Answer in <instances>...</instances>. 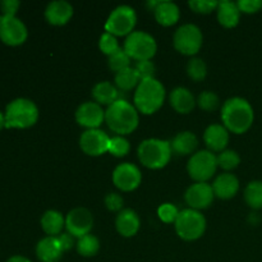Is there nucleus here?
Masks as SVG:
<instances>
[{
  "label": "nucleus",
  "instance_id": "obj_39",
  "mask_svg": "<svg viewBox=\"0 0 262 262\" xmlns=\"http://www.w3.org/2000/svg\"><path fill=\"white\" fill-rule=\"evenodd\" d=\"M135 71L138 74L141 81L148 78H154V73H155V64L151 60H140L135 64Z\"/></svg>",
  "mask_w": 262,
  "mask_h": 262
},
{
  "label": "nucleus",
  "instance_id": "obj_43",
  "mask_svg": "<svg viewBox=\"0 0 262 262\" xmlns=\"http://www.w3.org/2000/svg\"><path fill=\"white\" fill-rule=\"evenodd\" d=\"M58 239H59V242H60L61 247H63L64 251L71 250V248L74 246V237L72 234H69L68 232L59 234Z\"/></svg>",
  "mask_w": 262,
  "mask_h": 262
},
{
  "label": "nucleus",
  "instance_id": "obj_2",
  "mask_svg": "<svg viewBox=\"0 0 262 262\" xmlns=\"http://www.w3.org/2000/svg\"><path fill=\"white\" fill-rule=\"evenodd\" d=\"M105 122L113 132L118 136H124L132 133L138 127L140 115L136 106L125 99H119L105 110Z\"/></svg>",
  "mask_w": 262,
  "mask_h": 262
},
{
  "label": "nucleus",
  "instance_id": "obj_10",
  "mask_svg": "<svg viewBox=\"0 0 262 262\" xmlns=\"http://www.w3.org/2000/svg\"><path fill=\"white\" fill-rule=\"evenodd\" d=\"M217 168V159L210 150L197 151L191 156L187 164V170L196 182H206L215 174Z\"/></svg>",
  "mask_w": 262,
  "mask_h": 262
},
{
  "label": "nucleus",
  "instance_id": "obj_30",
  "mask_svg": "<svg viewBox=\"0 0 262 262\" xmlns=\"http://www.w3.org/2000/svg\"><path fill=\"white\" fill-rule=\"evenodd\" d=\"M100 250L99 238L92 235L91 233L79 238L77 242V252L83 257H92L96 255Z\"/></svg>",
  "mask_w": 262,
  "mask_h": 262
},
{
  "label": "nucleus",
  "instance_id": "obj_40",
  "mask_svg": "<svg viewBox=\"0 0 262 262\" xmlns=\"http://www.w3.org/2000/svg\"><path fill=\"white\" fill-rule=\"evenodd\" d=\"M123 204H124V200L117 192H110L105 196V206L110 210V211H122L123 210Z\"/></svg>",
  "mask_w": 262,
  "mask_h": 262
},
{
  "label": "nucleus",
  "instance_id": "obj_38",
  "mask_svg": "<svg viewBox=\"0 0 262 262\" xmlns=\"http://www.w3.org/2000/svg\"><path fill=\"white\" fill-rule=\"evenodd\" d=\"M219 2L215 0H191L188 5L191 9L196 13H201V14H209L212 10L216 9Z\"/></svg>",
  "mask_w": 262,
  "mask_h": 262
},
{
  "label": "nucleus",
  "instance_id": "obj_34",
  "mask_svg": "<svg viewBox=\"0 0 262 262\" xmlns=\"http://www.w3.org/2000/svg\"><path fill=\"white\" fill-rule=\"evenodd\" d=\"M130 150L129 141L123 136H114L110 138V145H109V152L112 155L117 156V158H122L125 156Z\"/></svg>",
  "mask_w": 262,
  "mask_h": 262
},
{
  "label": "nucleus",
  "instance_id": "obj_25",
  "mask_svg": "<svg viewBox=\"0 0 262 262\" xmlns=\"http://www.w3.org/2000/svg\"><path fill=\"white\" fill-rule=\"evenodd\" d=\"M92 96L97 104L107 105V106L120 99L117 86L109 81L97 82L92 89Z\"/></svg>",
  "mask_w": 262,
  "mask_h": 262
},
{
  "label": "nucleus",
  "instance_id": "obj_16",
  "mask_svg": "<svg viewBox=\"0 0 262 262\" xmlns=\"http://www.w3.org/2000/svg\"><path fill=\"white\" fill-rule=\"evenodd\" d=\"M76 120L87 129H96L105 120V112L97 102L86 101L77 107Z\"/></svg>",
  "mask_w": 262,
  "mask_h": 262
},
{
  "label": "nucleus",
  "instance_id": "obj_11",
  "mask_svg": "<svg viewBox=\"0 0 262 262\" xmlns=\"http://www.w3.org/2000/svg\"><path fill=\"white\" fill-rule=\"evenodd\" d=\"M28 36L25 23L15 15H0V40L10 46L20 45Z\"/></svg>",
  "mask_w": 262,
  "mask_h": 262
},
{
  "label": "nucleus",
  "instance_id": "obj_13",
  "mask_svg": "<svg viewBox=\"0 0 262 262\" xmlns=\"http://www.w3.org/2000/svg\"><path fill=\"white\" fill-rule=\"evenodd\" d=\"M110 137L100 128L86 129L79 138V146L82 151L90 156L104 155L109 151Z\"/></svg>",
  "mask_w": 262,
  "mask_h": 262
},
{
  "label": "nucleus",
  "instance_id": "obj_17",
  "mask_svg": "<svg viewBox=\"0 0 262 262\" xmlns=\"http://www.w3.org/2000/svg\"><path fill=\"white\" fill-rule=\"evenodd\" d=\"M73 15V5L67 0H54L49 3L45 9V17L49 23L63 26L71 20Z\"/></svg>",
  "mask_w": 262,
  "mask_h": 262
},
{
  "label": "nucleus",
  "instance_id": "obj_36",
  "mask_svg": "<svg viewBox=\"0 0 262 262\" xmlns=\"http://www.w3.org/2000/svg\"><path fill=\"white\" fill-rule=\"evenodd\" d=\"M99 48L105 55L110 56L112 54H114L115 51L119 50L120 46L119 42H118L117 36L112 35V33L109 32H104L99 40Z\"/></svg>",
  "mask_w": 262,
  "mask_h": 262
},
{
  "label": "nucleus",
  "instance_id": "obj_4",
  "mask_svg": "<svg viewBox=\"0 0 262 262\" xmlns=\"http://www.w3.org/2000/svg\"><path fill=\"white\" fill-rule=\"evenodd\" d=\"M138 159L150 169H161L170 161L171 146L169 141L160 138H147L138 146Z\"/></svg>",
  "mask_w": 262,
  "mask_h": 262
},
{
  "label": "nucleus",
  "instance_id": "obj_7",
  "mask_svg": "<svg viewBox=\"0 0 262 262\" xmlns=\"http://www.w3.org/2000/svg\"><path fill=\"white\" fill-rule=\"evenodd\" d=\"M125 53L135 60H151L158 50V43L152 35L145 31H133L127 36L123 46Z\"/></svg>",
  "mask_w": 262,
  "mask_h": 262
},
{
  "label": "nucleus",
  "instance_id": "obj_23",
  "mask_svg": "<svg viewBox=\"0 0 262 262\" xmlns=\"http://www.w3.org/2000/svg\"><path fill=\"white\" fill-rule=\"evenodd\" d=\"M217 20L227 28L235 27L241 19V10L237 3L229 0H222L217 4Z\"/></svg>",
  "mask_w": 262,
  "mask_h": 262
},
{
  "label": "nucleus",
  "instance_id": "obj_20",
  "mask_svg": "<svg viewBox=\"0 0 262 262\" xmlns=\"http://www.w3.org/2000/svg\"><path fill=\"white\" fill-rule=\"evenodd\" d=\"M141 219L137 212L132 209H123L115 219V227L123 237H133L140 230Z\"/></svg>",
  "mask_w": 262,
  "mask_h": 262
},
{
  "label": "nucleus",
  "instance_id": "obj_9",
  "mask_svg": "<svg viewBox=\"0 0 262 262\" xmlns=\"http://www.w3.org/2000/svg\"><path fill=\"white\" fill-rule=\"evenodd\" d=\"M204 42L202 31L193 23H186L176 31L173 37L174 48L184 55H194Z\"/></svg>",
  "mask_w": 262,
  "mask_h": 262
},
{
  "label": "nucleus",
  "instance_id": "obj_14",
  "mask_svg": "<svg viewBox=\"0 0 262 262\" xmlns=\"http://www.w3.org/2000/svg\"><path fill=\"white\" fill-rule=\"evenodd\" d=\"M142 181L140 168L132 163H122L113 171V182L119 189L124 192L137 188Z\"/></svg>",
  "mask_w": 262,
  "mask_h": 262
},
{
  "label": "nucleus",
  "instance_id": "obj_15",
  "mask_svg": "<svg viewBox=\"0 0 262 262\" xmlns=\"http://www.w3.org/2000/svg\"><path fill=\"white\" fill-rule=\"evenodd\" d=\"M215 193L212 186H210L206 182H196L188 187L186 194H184V199L189 205V209L202 210L211 205Z\"/></svg>",
  "mask_w": 262,
  "mask_h": 262
},
{
  "label": "nucleus",
  "instance_id": "obj_45",
  "mask_svg": "<svg viewBox=\"0 0 262 262\" xmlns=\"http://www.w3.org/2000/svg\"><path fill=\"white\" fill-rule=\"evenodd\" d=\"M5 127V114L0 112V129Z\"/></svg>",
  "mask_w": 262,
  "mask_h": 262
},
{
  "label": "nucleus",
  "instance_id": "obj_37",
  "mask_svg": "<svg viewBox=\"0 0 262 262\" xmlns=\"http://www.w3.org/2000/svg\"><path fill=\"white\" fill-rule=\"evenodd\" d=\"M158 215L164 223H176L177 217L179 215V210L177 209L176 205L170 204V202H165V204L159 206Z\"/></svg>",
  "mask_w": 262,
  "mask_h": 262
},
{
  "label": "nucleus",
  "instance_id": "obj_44",
  "mask_svg": "<svg viewBox=\"0 0 262 262\" xmlns=\"http://www.w3.org/2000/svg\"><path fill=\"white\" fill-rule=\"evenodd\" d=\"M7 262H31V261L28 260V258L23 257V256H13V257H10Z\"/></svg>",
  "mask_w": 262,
  "mask_h": 262
},
{
  "label": "nucleus",
  "instance_id": "obj_42",
  "mask_svg": "<svg viewBox=\"0 0 262 262\" xmlns=\"http://www.w3.org/2000/svg\"><path fill=\"white\" fill-rule=\"evenodd\" d=\"M3 15H15L18 8H19V2L18 0H3L0 3Z\"/></svg>",
  "mask_w": 262,
  "mask_h": 262
},
{
  "label": "nucleus",
  "instance_id": "obj_24",
  "mask_svg": "<svg viewBox=\"0 0 262 262\" xmlns=\"http://www.w3.org/2000/svg\"><path fill=\"white\" fill-rule=\"evenodd\" d=\"M156 20L163 26H173L176 25L181 17V10L179 7L173 2L168 0H160L156 8L154 9Z\"/></svg>",
  "mask_w": 262,
  "mask_h": 262
},
{
  "label": "nucleus",
  "instance_id": "obj_5",
  "mask_svg": "<svg viewBox=\"0 0 262 262\" xmlns=\"http://www.w3.org/2000/svg\"><path fill=\"white\" fill-rule=\"evenodd\" d=\"M37 119L38 107L32 100L25 97L13 100L5 110V128H30Z\"/></svg>",
  "mask_w": 262,
  "mask_h": 262
},
{
  "label": "nucleus",
  "instance_id": "obj_35",
  "mask_svg": "<svg viewBox=\"0 0 262 262\" xmlns=\"http://www.w3.org/2000/svg\"><path fill=\"white\" fill-rule=\"evenodd\" d=\"M197 104L201 107L202 110H206V112H212V110H216L217 106L220 105V99L215 92L212 91H202L199 95V99H197Z\"/></svg>",
  "mask_w": 262,
  "mask_h": 262
},
{
  "label": "nucleus",
  "instance_id": "obj_8",
  "mask_svg": "<svg viewBox=\"0 0 262 262\" xmlns=\"http://www.w3.org/2000/svg\"><path fill=\"white\" fill-rule=\"evenodd\" d=\"M137 14L136 10L129 5H118L109 14L105 22V32H109L114 36H124L133 32Z\"/></svg>",
  "mask_w": 262,
  "mask_h": 262
},
{
  "label": "nucleus",
  "instance_id": "obj_26",
  "mask_svg": "<svg viewBox=\"0 0 262 262\" xmlns=\"http://www.w3.org/2000/svg\"><path fill=\"white\" fill-rule=\"evenodd\" d=\"M170 146L171 151L177 155H189L197 148L199 140H197L194 133L189 132V130H183V132H179L173 138Z\"/></svg>",
  "mask_w": 262,
  "mask_h": 262
},
{
  "label": "nucleus",
  "instance_id": "obj_19",
  "mask_svg": "<svg viewBox=\"0 0 262 262\" xmlns=\"http://www.w3.org/2000/svg\"><path fill=\"white\" fill-rule=\"evenodd\" d=\"M63 247L58 237L42 238L36 246V255L41 262H58L63 256Z\"/></svg>",
  "mask_w": 262,
  "mask_h": 262
},
{
  "label": "nucleus",
  "instance_id": "obj_3",
  "mask_svg": "<svg viewBox=\"0 0 262 262\" xmlns=\"http://www.w3.org/2000/svg\"><path fill=\"white\" fill-rule=\"evenodd\" d=\"M164 100H165V87L155 77L141 81L133 96L136 109L146 115L158 112L163 106Z\"/></svg>",
  "mask_w": 262,
  "mask_h": 262
},
{
  "label": "nucleus",
  "instance_id": "obj_18",
  "mask_svg": "<svg viewBox=\"0 0 262 262\" xmlns=\"http://www.w3.org/2000/svg\"><path fill=\"white\" fill-rule=\"evenodd\" d=\"M204 141L211 152H222L229 142V130L224 127V124H210L205 129Z\"/></svg>",
  "mask_w": 262,
  "mask_h": 262
},
{
  "label": "nucleus",
  "instance_id": "obj_12",
  "mask_svg": "<svg viewBox=\"0 0 262 262\" xmlns=\"http://www.w3.org/2000/svg\"><path fill=\"white\" fill-rule=\"evenodd\" d=\"M94 225V216L91 211L84 207H76L71 210L66 217V228L69 234L74 238H82L90 234Z\"/></svg>",
  "mask_w": 262,
  "mask_h": 262
},
{
  "label": "nucleus",
  "instance_id": "obj_33",
  "mask_svg": "<svg viewBox=\"0 0 262 262\" xmlns=\"http://www.w3.org/2000/svg\"><path fill=\"white\" fill-rule=\"evenodd\" d=\"M217 166H220L224 170H233L237 168L241 163V158L237 151L234 150H224L216 156Z\"/></svg>",
  "mask_w": 262,
  "mask_h": 262
},
{
  "label": "nucleus",
  "instance_id": "obj_32",
  "mask_svg": "<svg viewBox=\"0 0 262 262\" xmlns=\"http://www.w3.org/2000/svg\"><path fill=\"white\" fill-rule=\"evenodd\" d=\"M107 64H109V68L112 69L113 72L118 73L120 71H124V69L129 68L130 64V58L127 53L124 51V49L120 48L119 50L115 51L114 54L109 56V60H107Z\"/></svg>",
  "mask_w": 262,
  "mask_h": 262
},
{
  "label": "nucleus",
  "instance_id": "obj_1",
  "mask_svg": "<svg viewBox=\"0 0 262 262\" xmlns=\"http://www.w3.org/2000/svg\"><path fill=\"white\" fill-rule=\"evenodd\" d=\"M224 127L237 135L247 132L255 120V112L250 102L243 97H230L222 107Z\"/></svg>",
  "mask_w": 262,
  "mask_h": 262
},
{
  "label": "nucleus",
  "instance_id": "obj_29",
  "mask_svg": "<svg viewBox=\"0 0 262 262\" xmlns=\"http://www.w3.org/2000/svg\"><path fill=\"white\" fill-rule=\"evenodd\" d=\"M245 200L250 207L255 210L262 209V182L252 181L245 189Z\"/></svg>",
  "mask_w": 262,
  "mask_h": 262
},
{
  "label": "nucleus",
  "instance_id": "obj_21",
  "mask_svg": "<svg viewBox=\"0 0 262 262\" xmlns=\"http://www.w3.org/2000/svg\"><path fill=\"white\" fill-rule=\"evenodd\" d=\"M215 196L223 200H229L237 194L239 189V181L237 177L232 173H223L215 178L212 184Z\"/></svg>",
  "mask_w": 262,
  "mask_h": 262
},
{
  "label": "nucleus",
  "instance_id": "obj_28",
  "mask_svg": "<svg viewBox=\"0 0 262 262\" xmlns=\"http://www.w3.org/2000/svg\"><path fill=\"white\" fill-rule=\"evenodd\" d=\"M140 82V77L136 73L133 67H129L124 71L115 73V86H117V89L122 90V91H129V90L135 89V87L138 86Z\"/></svg>",
  "mask_w": 262,
  "mask_h": 262
},
{
  "label": "nucleus",
  "instance_id": "obj_41",
  "mask_svg": "<svg viewBox=\"0 0 262 262\" xmlns=\"http://www.w3.org/2000/svg\"><path fill=\"white\" fill-rule=\"evenodd\" d=\"M238 8L241 12L245 13H256L262 9V0H239L237 2Z\"/></svg>",
  "mask_w": 262,
  "mask_h": 262
},
{
  "label": "nucleus",
  "instance_id": "obj_27",
  "mask_svg": "<svg viewBox=\"0 0 262 262\" xmlns=\"http://www.w3.org/2000/svg\"><path fill=\"white\" fill-rule=\"evenodd\" d=\"M41 227L46 234L50 237H56L61 234V230L66 227V219L61 212L56 210H48L41 217Z\"/></svg>",
  "mask_w": 262,
  "mask_h": 262
},
{
  "label": "nucleus",
  "instance_id": "obj_22",
  "mask_svg": "<svg viewBox=\"0 0 262 262\" xmlns=\"http://www.w3.org/2000/svg\"><path fill=\"white\" fill-rule=\"evenodd\" d=\"M170 105L176 112L181 114H188L193 110L196 99L187 87L179 86L170 92Z\"/></svg>",
  "mask_w": 262,
  "mask_h": 262
},
{
  "label": "nucleus",
  "instance_id": "obj_31",
  "mask_svg": "<svg viewBox=\"0 0 262 262\" xmlns=\"http://www.w3.org/2000/svg\"><path fill=\"white\" fill-rule=\"evenodd\" d=\"M187 73L193 81H202L207 74V66L201 58L193 56L187 63Z\"/></svg>",
  "mask_w": 262,
  "mask_h": 262
},
{
  "label": "nucleus",
  "instance_id": "obj_6",
  "mask_svg": "<svg viewBox=\"0 0 262 262\" xmlns=\"http://www.w3.org/2000/svg\"><path fill=\"white\" fill-rule=\"evenodd\" d=\"M176 232L182 239L196 241L206 230V219L199 210L184 209L179 211L176 220Z\"/></svg>",
  "mask_w": 262,
  "mask_h": 262
}]
</instances>
